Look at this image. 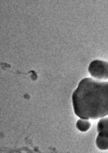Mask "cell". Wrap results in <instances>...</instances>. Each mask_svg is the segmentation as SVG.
<instances>
[{"label": "cell", "instance_id": "6da1fadb", "mask_svg": "<svg viewBox=\"0 0 108 153\" xmlns=\"http://www.w3.org/2000/svg\"><path fill=\"white\" fill-rule=\"evenodd\" d=\"M74 112L80 119L96 120L108 115V81L82 79L72 94Z\"/></svg>", "mask_w": 108, "mask_h": 153}, {"label": "cell", "instance_id": "277c9868", "mask_svg": "<svg viewBox=\"0 0 108 153\" xmlns=\"http://www.w3.org/2000/svg\"><path fill=\"white\" fill-rule=\"evenodd\" d=\"M97 130L98 133L108 134V117L100 118L97 124Z\"/></svg>", "mask_w": 108, "mask_h": 153}, {"label": "cell", "instance_id": "7a4b0ae2", "mask_svg": "<svg viewBox=\"0 0 108 153\" xmlns=\"http://www.w3.org/2000/svg\"><path fill=\"white\" fill-rule=\"evenodd\" d=\"M88 72L93 78L99 81L108 79V62L95 60L91 62Z\"/></svg>", "mask_w": 108, "mask_h": 153}, {"label": "cell", "instance_id": "5b68a950", "mask_svg": "<svg viewBox=\"0 0 108 153\" xmlns=\"http://www.w3.org/2000/svg\"><path fill=\"white\" fill-rule=\"evenodd\" d=\"M91 125L89 120L80 119L76 122V127L81 132H85L90 129Z\"/></svg>", "mask_w": 108, "mask_h": 153}, {"label": "cell", "instance_id": "3957f363", "mask_svg": "<svg viewBox=\"0 0 108 153\" xmlns=\"http://www.w3.org/2000/svg\"><path fill=\"white\" fill-rule=\"evenodd\" d=\"M96 144L97 147L101 151L108 150V134L98 133L96 137Z\"/></svg>", "mask_w": 108, "mask_h": 153}]
</instances>
